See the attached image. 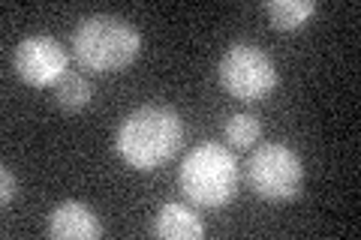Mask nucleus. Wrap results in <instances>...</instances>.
I'll list each match as a JSON object with an SVG mask.
<instances>
[{"label": "nucleus", "instance_id": "f257e3e1", "mask_svg": "<svg viewBox=\"0 0 361 240\" xmlns=\"http://www.w3.org/2000/svg\"><path fill=\"white\" fill-rule=\"evenodd\" d=\"M184 141V120L172 106L148 102L133 108L115 132V151L127 165L151 171L169 163Z\"/></svg>", "mask_w": 361, "mask_h": 240}, {"label": "nucleus", "instance_id": "f03ea898", "mask_svg": "<svg viewBox=\"0 0 361 240\" xmlns=\"http://www.w3.org/2000/svg\"><path fill=\"white\" fill-rule=\"evenodd\" d=\"M142 51V37L127 18L97 13L73 30V54L90 72H118L130 66Z\"/></svg>", "mask_w": 361, "mask_h": 240}, {"label": "nucleus", "instance_id": "7ed1b4c3", "mask_svg": "<svg viewBox=\"0 0 361 240\" xmlns=\"http://www.w3.org/2000/svg\"><path fill=\"white\" fill-rule=\"evenodd\" d=\"M178 187L199 208H223L238 196V163L226 144H196L180 159Z\"/></svg>", "mask_w": 361, "mask_h": 240}, {"label": "nucleus", "instance_id": "20e7f679", "mask_svg": "<svg viewBox=\"0 0 361 240\" xmlns=\"http://www.w3.org/2000/svg\"><path fill=\"white\" fill-rule=\"evenodd\" d=\"M247 184L265 201H292L304 189V163L289 144H259L244 165Z\"/></svg>", "mask_w": 361, "mask_h": 240}, {"label": "nucleus", "instance_id": "39448f33", "mask_svg": "<svg viewBox=\"0 0 361 240\" xmlns=\"http://www.w3.org/2000/svg\"><path fill=\"white\" fill-rule=\"evenodd\" d=\"M217 78L229 96L256 102L265 99L277 87L280 72L265 49H259L253 42H232L220 57Z\"/></svg>", "mask_w": 361, "mask_h": 240}, {"label": "nucleus", "instance_id": "423d86ee", "mask_svg": "<svg viewBox=\"0 0 361 240\" xmlns=\"http://www.w3.org/2000/svg\"><path fill=\"white\" fill-rule=\"evenodd\" d=\"M13 70L30 87H54L66 75V51L49 33H33L16 45Z\"/></svg>", "mask_w": 361, "mask_h": 240}, {"label": "nucleus", "instance_id": "0eeeda50", "mask_svg": "<svg viewBox=\"0 0 361 240\" xmlns=\"http://www.w3.org/2000/svg\"><path fill=\"white\" fill-rule=\"evenodd\" d=\"M49 234L58 240H97L103 222L85 201H61L49 213Z\"/></svg>", "mask_w": 361, "mask_h": 240}, {"label": "nucleus", "instance_id": "6e6552de", "mask_svg": "<svg viewBox=\"0 0 361 240\" xmlns=\"http://www.w3.org/2000/svg\"><path fill=\"white\" fill-rule=\"evenodd\" d=\"M154 234L163 240H199L205 234V222L180 201H166L154 216Z\"/></svg>", "mask_w": 361, "mask_h": 240}, {"label": "nucleus", "instance_id": "1a4fd4ad", "mask_svg": "<svg viewBox=\"0 0 361 240\" xmlns=\"http://www.w3.org/2000/svg\"><path fill=\"white\" fill-rule=\"evenodd\" d=\"M262 9L271 21V27L298 30L307 25V18L316 13V0H268Z\"/></svg>", "mask_w": 361, "mask_h": 240}, {"label": "nucleus", "instance_id": "9d476101", "mask_svg": "<svg viewBox=\"0 0 361 240\" xmlns=\"http://www.w3.org/2000/svg\"><path fill=\"white\" fill-rule=\"evenodd\" d=\"M94 99V84L87 82L82 72H66L58 84H54V102L63 111H82Z\"/></svg>", "mask_w": 361, "mask_h": 240}, {"label": "nucleus", "instance_id": "9b49d317", "mask_svg": "<svg viewBox=\"0 0 361 240\" xmlns=\"http://www.w3.org/2000/svg\"><path fill=\"white\" fill-rule=\"evenodd\" d=\"M223 135H226V141H229L232 147H253L259 141V135H262V120L256 118V114L250 111H238V114H232L229 120H226V127H223Z\"/></svg>", "mask_w": 361, "mask_h": 240}, {"label": "nucleus", "instance_id": "f8f14e48", "mask_svg": "<svg viewBox=\"0 0 361 240\" xmlns=\"http://www.w3.org/2000/svg\"><path fill=\"white\" fill-rule=\"evenodd\" d=\"M0 187H4V192H0V204L9 208V204L18 198V180H16V175H13V168L9 165H0Z\"/></svg>", "mask_w": 361, "mask_h": 240}]
</instances>
